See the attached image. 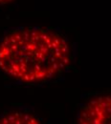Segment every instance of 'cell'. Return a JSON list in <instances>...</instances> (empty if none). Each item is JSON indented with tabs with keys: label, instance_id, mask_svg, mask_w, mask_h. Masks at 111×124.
Listing matches in <instances>:
<instances>
[{
	"label": "cell",
	"instance_id": "2",
	"mask_svg": "<svg viewBox=\"0 0 111 124\" xmlns=\"http://www.w3.org/2000/svg\"><path fill=\"white\" fill-rule=\"evenodd\" d=\"M79 124H111V94L88 101L79 112Z\"/></svg>",
	"mask_w": 111,
	"mask_h": 124
},
{
	"label": "cell",
	"instance_id": "3",
	"mask_svg": "<svg viewBox=\"0 0 111 124\" xmlns=\"http://www.w3.org/2000/svg\"><path fill=\"white\" fill-rule=\"evenodd\" d=\"M0 124H40L33 115L23 112H14L0 117Z\"/></svg>",
	"mask_w": 111,
	"mask_h": 124
},
{
	"label": "cell",
	"instance_id": "4",
	"mask_svg": "<svg viewBox=\"0 0 111 124\" xmlns=\"http://www.w3.org/2000/svg\"><path fill=\"white\" fill-rule=\"evenodd\" d=\"M13 0H0V6H3V5H6L10 2H12Z\"/></svg>",
	"mask_w": 111,
	"mask_h": 124
},
{
	"label": "cell",
	"instance_id": "1",
	"mask_svg": "<svg viewBox=\"0 0 111 124\" xmlns=\"http://www.w3.org/2000/svg\"><path fill=\"white\" fill-rule=\"evenodd\" d=\"M69 63V44L54 31L23 28L11 31L0 42V70L25 83L55 78Z\"/></svg>",
	"mask_w": 111,
	"mask_h": 124
}]
</instances>
